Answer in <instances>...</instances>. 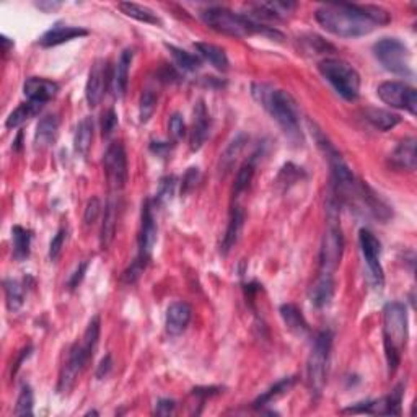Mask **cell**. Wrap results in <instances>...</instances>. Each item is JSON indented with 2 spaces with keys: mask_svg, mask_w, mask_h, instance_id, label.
<instances>
[{
  "mask_svg": "<svg viewBox=\"0 0 417 417\" xmlns=\"http://www.w3.org/2000/svg\"><path fill=\"white\" fill-rule=\"evenodd\" d=\"M243 222H245V214L240 207H235L232 210L230 215V222H228L227 232H225V237L222 240V253L223 255H228V251L235 246V243L240 238L241 228H243Z\"/></svg>",
  "mask_w": 417,
  "mask_h": 417,
  "instance_id": "83f0119b",
  "label": "cell"
},
{
  "mask_svg": "<svg viewBox=\"0 0 417 417\" xmlns=\"http://www.w3.org/2000/svg\"><path fill=\"white\" fill-rule=\"evenodd\" d=\"M116 128H118V114H116V111L108 110L105 114H103V121H101V134L103 137H111L112 133H114Z\"/></svg>",
  "mask_w": 417,
  "mask_h": 417,
  "instance_id": "7bdbcfd3",
  "label": "cell"
},
{
  "mask_svg": "<svg viewBox=\"0 0 417 417\" xmlns=\"http://www.w3.org/2000/svg\"><path fill=\"white\" fill-rule=\"evenodd\" d=\"M3 292H6V302L8 312H18L25 302V289L18 280L6 279L3 280Z\"/></svg>",
  "mask_w": 417,
  "mask_h": 417,
  "instance_id": "836d02e7",
  "label": "cell"
},
{
  "mask_svg": "<svg viewBox=\"0 0 417 417\" xmlns=\"http://www.w3.org/2000/svg\"><path fill=\"white\" fill-rule=\"evenodd\" d=\"M209 129H210V119H209L207 108H205L204 101H199L194 108V121H193V128H191V133H189L191 150H199L203 147L205 139H207L209 135Z\"/></svg>",
  "mask_w": 417,
  "mask_h": 417,
  "instance_id": "ffe728a7",
  "label": "cell"
},
{
  "mask_svg": "<svg viewBox=\"0 0 417 417\" xmlns=\"http://www.w3.org/2000/svg\"><path fill=\"white\" fill-rule=\"evenodd\" d=\"M118 7L126 17L134 18V20L148 23V25H162L160 18L157 17V13L150 10L148 7L139 6V3H133V2H121L118 3Z\"/></svg>",
  "mask_w": 417,
  "mask_h": 417,
  "instance_id": "1f68e13d",
  "label": "cell"
},
{
  "mask_svg": "<svg viewBox=\"0 0 417 417\" xmlns=\"http://www.w3.org/2000/svg\"><path fill=\"white\" fill-rule=\"evenodd\" d=\"M2 44H3V53H8V49H10V46H13V43L8 41L7 36H2Z\"/></svg>",
  "mask_w": 417,
  "mask_h": 417,
  "instance_id": "db71d44e",
  "label": "cell"
},
{
  "mask_svg": "<svg viewBox=\"0 0 417 417\" xmlns=\"http://www.w3.org/2000/svg\"><path fill=\"white\" fill-rule=\"evenodd\" d=\"M327 219H330V223H327L325 238H323V245H321V273L320 274H330L332 275L334 269L339 266L341 257H343V251H344V238H343V232H341L339 227V212H337V207L332 203L327 204Z\"/></svg>",
  "mask_w": 417,
  "mask_h": 417,
  "instance_id": "ba28073f",
  "label": "cell"
},
{
  "mask_svg": "<svg viewBox=\"0 0 417 417\" xmlns=\"http://www.w3.org/2000/svg\"><path fill=\"white\" fill-rule=\"evenodd\" d=\"M176 402L173 400H160L155 406V414L157 416H170L175 411Z\"/></svg>",
  "mask_w": 417,
  "mask_h": 417,
  "instance_id": "f907efd6",
  "label": "cell"
},
{
  "mask_svg": "<svg viewBox=\"0 0 417 417\" xmlns=\"http://www.w3.org/2000/svg\"><path fill=\"white\" fill-rule=\"evenodd\" d=\"M255 171H256V155H251V158H248L237 173L235 186H233V194L238 196L250 186V182L253 181V176H255Z\"/></svg>",
  "mask_w": 417,
  "mask_h": 417,
  "instance_id": "8d00e7d4",
  "label": "cell"
},
{
  "mask_svg": "<svg viewBox=\"0 0 417 417\" xmlns=\"http://www.w3.org/2000/svg\"><path fill=\"white\" fill-rule=\"evenodd\" d=\"M116 222H118V203H116V199L111 196L110 201L106 203L105 215H103V223L100 232L101 250H108L112 240H114Z\"/></svg>",
  "mask_w": 417,
  "mask_h": 417,
  "instance_id": "7402d4cb",
  "label": "cell"
},
{
  "mask_svg": "<svg viewBox=\"0 0 417 417\" xmlns=\"http://www.w3.org/2000/svg\"><path fill=\"white\" fill-rule=\"evenodd\" d=\"M33 405H35V396L33 390L28 385L22 388L20 396L17 400V406L13 414L15 416H33Z\"/></svg>",
  "mask_w": 417,
  "mask_h": 417,
  "instance_id": "ab89813d",
  "label": "cell"
},
{
  "mask_svg": "<svg viewBox=\"0 0 417 417\" xmlns=\"http://www.w3.org/2000/svg\"><path fill=\"white\" fill-rule=\"evenodd\" d=\"M253 96L266 111L273 116L285 135L290 139H302L300 134V112L293 96L289 92L274 88L266 83H255L251 88Z\"/></svg>",
  "mask_w": 417,
  "mask_h": 417,
  "instance_id": "7a4b0ae2",
  "label": "cell"
},
{
  "mask_svg": "<svg viewBox=\"0 0 417 417\" xmlns=\"http://www.w3.org/2000/svg\"><path fill=\"white\" fill-rule=\"evenodd\" d=\"M59 134V118L56 114L44 116L36 126V134H35V144L36 147L46 148L49 145H53L58 139Z\"/></svg>",
  "mask_w": 417,
  "mask_h": 417,
  "instance_id": "603a6c76",
  "label": "cell"
},
{
  "mask_svg": "<svg viewBox=\"0 0 417 417\" xmlns=\"http://www.w3.org/2000/svg\"><path fill=\"white\" fill-rule=\"evenodd\" d=\"M407 343V310L401 302H391L383 308V346L388 375L400 367L402 350Z\"/></svg>",
  "mask_w": 417,
  "mask_h": 417,
  "instance_id": "5b68a950",
  "label": "cell"
},
{
  "mask_svg": "<svg viewBox=\"0 0 417 417\" xmlns=\"http://www.w3.org/2000/svg\"><path fill=\"white\" fill-rule=\"evenodd\" d=\"M157 241V222L153 215V201L147 199L142 205V223L139 233V256L150 259Z\"/></svg>",
  "mask_w": 417,
  "mask_h": 417,
  "instance_id": "9a60e30c",
  "label": "cell"
},
{
  "mask_svg": "<svg viewBox=\"0 0 417 417\" xmlns=\"http://www.w3.org/2000/svg\"><path fill=\"white\" fill-rule=\"evenodd\" d=\"M332 346V332L321 331L318 332L307 364V382L313 396H320L326 383L327 362H330V352Z\"/></svg>",
  "mask_w": 417,
  "mask_h": 417,
  "instance_id": "52a82bcc",
  "label": "cell"
},
{
  "mask_svg": "<svg viewBox=\"0 0 417 417\" xmlns=\"http://www.w3.org/2000/svg\"><path fill=\"white\" fill-rule=\"evenodd\" d=\"M134 58V51L133 49H124L121 53L118 62L114 65V70L111 74V92L116 98H123L126 95V90H128V83H129V67L130 62H133Z\"/></svg>",
  "mask_w": 417,
  "mask_h": 417,
  "instance_id": "ac0fdd59",
  "label": "cell"
},
{
  "mask_svg": "<svg viewBox=\"0 0 417 417\" xmlns=\"http://www.w3.org/2000/svg\"><path fill=\"white\" fill-rule=\"evenodd\" d=\"M112 368V362H111V355H106L105 359L101 360L100 365H98V370H96V378H100V380H103V378L108 377V373L111 372Z\"/></svg>",
  "mask_w": 417,
  "mask_h": 417,
  "instance_id": "816d5d0a",
  "label": "cell"
},
{
  "mask_svg": "<svg viewBox=\"0 0 417 417\" xmlns=\"http://www.w3.org/2000/svg\"><path fill=\"white\" fill-rule=\"evenodd\" d=\"M256 12L264 13V17L268 18H282L289 15L290 12L297 7L295 2H261L256 3Z\"/></svg>",
  "mask_w": 417,
  "mask_h": 417,
  "instance_id": "74e56055",
  "label": "cell"
},
{
  "mask_svg": "<svg viewBox=\"0 0 417 417\" xmlns=\"http://www.w3.org/2000/svg\"><path fill=\"white\" fill-rule=\"evenodd\" d=\"M100 212H101L100 199L92 198L87 203L85 212H83V222H85L87 227H88V225H93L96 222V219H98V215H100Z\"/></svg>",
  "mask_w": 417,
  "mask_h": 417,
  "instance_id": "bcb514c9",
  "label": "cell"
},
{
  "mask_svg": "<svg viewBox=\"0 0 417 417\" xmlns=\"http://www.w3.org/2000/svg\"><path fill=\"white\" fill-rule=\"evenodd\" d=\"M168 133L175 140H180L186 134V124L181 114H178V112L171 114L170 121H168Z\"/></svg>",
  "mask_w": 417,
  "mask_h": 417,
  "instance_id": "ee69618b",
  "label": "cell"
},
{
  "mask_svg": "<svg viewBox=\"0 0 417 417\" xmlns=\"http://www.w3.org/2000/svg\"><path fill=\"white\" fill-rule=\"evenodd\" d=\"M103 167L108 178V182L112 191H121L128 181V157L121 142H112L108 145L103 155Z\"/></svg>",
  "mask_w": 417,
  "mask_h": 417,
  "instance_id": "30bf717a",
  "label": "cell"
},
{
  "mask_svg": "<svg viewBox=\"0 0 417 417\" xmlns=\"http://www.w3.org/2000/svg\"><path fill=\"white\" fill-rule=\"evenodd\" d=\"M59 85L53 80L41 77H30L26 78V82L23 83V93L28 98V101H37V103H46L53 100L58 95Z\"/></svg>",
  "mask_w": 417,
  "mask_h": 417,
  "instance_id": "e0dca14e",
  "label": "cell"
},
{
  "mask_svg": "<svg viewBox=\"0 0 417 417\" xmlns=\"http://www.w3.org/2000/svg\"><path fill=\"white\" fill-rule=\"evenodd\" d=\"M87 269H88V261H83V262H80V264H78V268L75 269V273L72 275H70V279H69V282H67V287L70 290H74V289L78 287V284H80L82 280H83V278H85Z\"/></svg>",
  "mask_w": 417,
  "mask_h": 417,
  "instance_id": "c3c4849f",
  "label": "cell"
},
{
  "mask_svg": "<svg viewBox=\"0 0 417 417\" xmlns=\"http://www.w3.org/2000/svg\"><path fill=\"white\" fill-rule=\"evenodd\" d=\"M157 108V95L152 90H145L140 96L139 105V121L140 123H148V119L152 118L153 111Z\"/></svg>",
  "mask_w": 417,
  "mask_h": 417,
  "instance_id": "f35d334b",
  "label": "cell"
},
{
  "mask_svg": "<svg viewBox=\"0 0 417 417\" xmlns=\"http://www.w3.org/2000/svg\"><path fill=\"white\" fill-rule=\"evenodd\" d=\"M173 147H175V144H171V142H152L150 144V150H152L157 157H168L171 153Z\"/></svg>",
  "mask_w": 417,
  "mask_h": 417,
  "instance_id": "681fc988",
  "label": "cell"
},
{
  "mask_svg": "<svg viewBox=\"0 0 417 417\" xmlns=\"http://www.w3.org/2000/svg\"><path fill=\"white\" fill-rule=\"evenodd\" d=\"M332 295H334V280L330 274H320V279L312 287V303L316 308H325L330 305Z\"/></svg>",
  "mask_w": 417,
  "mask_h": 417,
  "instance_id": "484cf974",
  "label": "cell"
},
{
  "mask_svg": "<svg viewBox=\"0 0 417 417\" xmlns=\"http://www.w3.org/2000/svg\"><path fill=\"white\" fill-rule=\"evenodd\" d=\"M246 140H248L246 135L240 134V135H238V137H235V140H233V142L227 147V150H225V152H223L222 158H220V171H222L223 175H225V173H228V171L232 170L233 163H235L237 157L240 155V152L243 150V147H245Z\"/></svg>",
  "mask_w": 417,
  "mask_h": 417,
  "instance_id": "d590c367",
  "label": "cell"
},
{
  "mask_svg": "<svg viewBox=\"0 0 417 417\" xmlns=\"http://www.w3.org/2000/svg\"><path fill=\"white\" fill-rule=\"evenodd\" d=\"M201 18L205 25L212 28L222 35L233 36V37H245L253 35H262L274 40H282V33L275 28L264 26L251 18L238 15V13L228 10L225 7H210L207 10L201 12Z\"/></svg>",
  "mask_w": 417,
  "mask_h": 417,
  "instance_id": "277c9868",
  "label": "cell"
},
{
  "mask_svg": "<svg viewBox=\"0 0 417 417\" xmlns=\"http://www.w3.org/2000/svg\"><path fill=\"white\" fill-rule=\"evenodd\" d=\"M108 83H111V74L108 69L105 60L98 59L92 65L90 74H88V80L85 87V98L90 108H96L100 105L103 96H105Z\"/></svg>",
  "mask_w": 417,
  "mask_h": 417,
  "instance_id": "4fadbf2b",
  "label": "cell"
},
{
  "mask_svg": "<svg viewBox=\"0 0 417 417\" xmlns=\"http://www.w3.org/2000/svg\"><path fill=\"white\" fill-rule=\"evenodd\" d=\"M201 173L198 168H189V170L186 171L185 178H182V186H181V194H187L189 191H193L196 185H198Z\"/></svg>",
  "mask_w": 417,
  "mask_h": 417,
  "instance_id": "7dc6e473",
  "label": "cell"
},
{
  "mask_svg": "<svg viewBox=\"0 0 417 417\" xmlns=\"http://www.w3.org/2000/svg\"><path fill=\"white\" fill-rule=\"evenodd\" d=\"M364 119L367 121L368 124H372L375 129L382 130V133H386L401 123V118L395 112L386 111V110H378V108H367L364 111Z\"/></svg>",
  "mask_w": 417,
  "mask_h": 417,
  "instance_id": "cb8c5ba5",
  "label": "cell"
},
{
  "mask_svg": "<svg viewBox=\"0 0 417 417\" xmlns=\"http://www.w3.org/2000/svg\"><path fill=\"white\" fill-rule=\"evenodd\" d=\"M194 46L196 49H198V53L203 56L210 65H214V67L220 70V72H227L230 62H228L227 53H225L222 48L210 43H196Z\"/></svg>",
  "mask_w": 417,
  "mask_h": 417,
  "instance_id": "4dcf8cb0",
  "label": "cell"
},
{
  "mask_svg": "<svg viewBox=\"0 0 417 417\" xmlns=\"http://www.w3.org/2000/svg\"><path fill=\"white\" fill-rule=\"evenodd\" d=\"M378 96L388 106L396 108V110H406L412 116L417 111V93L416 88L407 85L402 82H383L377 88Z\"/></svg>",
  "mask_w": 417,
  "mask_h": 417,
  "instance_id": "8fae6325",
  "label": "cell"
},
{
  "mask_svg": "<svg viewBox=\"0 0 417 417\" xmlns=\"http://www.w3.org/2000/svg\"><path fill=\"white\" fill-rule=\"evenodd\" d=\"M318 69L337 92V95L348 101L357 100L360 95V75L349 62L341 59H325Z\"/></svg>",
  "mask_w": 417,
  "mask_h": 417,
  "instance_id": "8992f818",
  "label": "cell"
},
{
  "mask_svg": "<svg viewBox=\"0 0 417 417\" xmlns=\"http://www.w3.org/2000/svg\"><path fill=\"white\" fill-rule=\"evenodd\" d=\"M175 187H176L175 176L162 178L160 185H158V191H157V203L162 205L170 203V201L173 199V194H175Z\"/></svg>",
  "mask_w": 417,
  "mask_h": 417,
  "instance_id": "b9f144b4",
  "label": "cell"
},
{
  "mask_svg": "<svg viewBox=\"0 0 417 417\" xmlns=\"http://www.w3.org/2000/svg\"><path fill=\"white\" fill-rule=\"evenodd\" d=\"M191 316H193V308L187 305L186 302H175L168 307L165 326L167 332L170 336H180L186 331L189 325Z\"/></svg>",
  "mask_w": 417,
  "mask_h": 417,
  "instance_id": "d6986e66",
  "label": "cell"
},
{
  "mask_svg": "<svg viewBox=\"0 0 417 417\" xmlns=\"http://www.w3.org/2000/svg\"><path fill=\"white\" fill-rule=\"evenodd\" d=\"M373 54L388 72L409 77L411 70V53L407 46L398 37H383L373 44Z\"/></svg>",
  "mask_w": 417,
  "mask_h": 417,
  "instance_id": "9c48e42d",
  "label": "cell"
},
{
  "mask_svg": "<svg viewBox=\"0 0 417 417\" xmlns=\"http://www.w3.org/2000/svg\"><path fill=\"white\" fill-rule=\"evenodd\" d=\"M60 6H62L60 2H51V0H44V2L36 3V7L40 8V10H43L44 13H51V12L58 10V8H60Z\"/></svg>",
  "mask_w": 417,
  "mask_h": 417,
  "instance_id": "f5cc1de1",
  "label": "cell"
},
{
  "mask_svg": "<svg viewBox=\"0 0 417 417\" xmlns=\"http://www.w3.org/2000/svg\"><path fill=\"white\" fill-rule=\"evenodd\" d=\"M43 103H37V101H26L22 103L20 106L17 108L15 111L10 112V116L7 118L6 128L7 129H17L20 128L23 123H26L28 119H31L33 116L40 114V111L43 110Z\"/></svg>",
  "mask_w": 417,
  "mask_h": 417,
  "instance_id": "f546056e",
  "label": "cell"
},
{
  "mask_svg": "<svg viewBox=\"0 0 417 417\" xmlns=\"http://www.w3.org/2000/svg\"><path fill=\"white\" fill-rule=\"evenodd\" d=\"M295 385V377H289V378H282V380L275 383L274 386H271L268 391H264L262 395L257 398V400L253 402V406L256 407H262V406H268L269 402H273L275 400H279L280 396H284L285 393H289L292 390V386Z\"/></svg>",
  "mask_w": 417,
  "mask_h": 417,
  "instance_id": "d6a6232c",
  "label": "cell"
},
{
  "mask_svg": "<svg viewBox=\"0 0 417 417\" xmlns=\"http://www.w3.org/2000/svg\"><path fill=\"white\" fill-rule=\"evenodd\" d=\"M280 316L287 326V330L290 332L297 336H307L310 327H308V323L303 318L302 312L298 310V307H295L293 303H285V305L280 307Z\"/></svg>",
  "mask_w": 417,
  "mask_h": 417,
  "instance_id": "d4e9b609",
  "label": "cell"
},
{
  "mask_svg": "<svg viewBox=\"0 0 417 417\" xmlns=\"http://www.w3.org/2000/svg\"><path fill=\"white\" fill-rule=\"evenodd\" d=\"M20 147H22V133L18 134V139H17V142L13 144V148L15 150H20Z\"/></svg>",
  "mask_w": 417,
  "mask_h": 417,
  "instance_id": "11a10c76",
  "label": "cell"
},
{
  "mask_svg": "<svg viewBox=\"0 0 417 417\" xmlns=\"http://www.w3.org/2000/svg\"><path fill=\"white\" fill-rule=\"evenodd\" d=\"M401 402H402V385H398L391 391L390 396L382 398L377 401L357 402L350 406L344 412H365V414H386V416H401Z\"/></svg>",
  "mask_w": 417,
  "mask_h": 417,
  "instance_id": "5bb4252c",
  "label": "cell"
},
{
  "mask_svg": "<svg viewBox=\"0 0 417 417\" xmlns=\"http://www.w3.org/2000/svg\"><path fill=\"white\" fill-rule=\"evenodd\" d=\"M65 238H67V230L65 228H60V230L56 233V237L53 238V241H51L49 245V259L51 261H58L60 253H62Z\"/></svg>",
  "mask_w": 417,
  "mask_h": 417,
  "instance_id": "f6af8a7d",
  "label": "cell"
},
{
  "mask_svg": "<svg viewBox=\"0 0 417 417\" xmlns=\"http://www.w3.org/2000/svg\"><path fill=\"white\" fill-rule=\"evenodd\" d=\"M148 261H150V259H145V257H142V256H139V255H137V257H135V259H134L133 262H130L129 268L126 269L124 273H123V282H126V284H134V282H137L140 275L144 274L145 268H147Z\"/></svg>",
  "mask_w": 417,
  "mask_h": 417,
  "instance_id": "60d3db41",
  "label": "cell"
},
{
  "mask_svg": "<svg viewBox=\"0 0 417 417\" xmlns=\"http://www.w3.org/2000/svg\"><path fill=\"white\" fill-rule=\"evenodd\" d=\"M359 241H360V250L367 262L370 279L375 285V289H382L385 284V274H383V268L380 262V255H382V243L378 241V238L373 235L372 232L367 228H362L359 232Z\"/></svg>",
  "mask_w": 417,
  "mask_h": 417,
  "instance_id": "7c38bea8",
  "label": "cell"
},
{
  "mask_svg": "<svg viewBox=\"0 0 417 417\" xmlns=\"http://www.w3.org/2000/svg\"><path fill=\"white\" fill-rule=\"evenodd\" d=\"M316 22L326 31L339 37H360L370 35L375 28L388 25L390 13L377 6L357 3H330L315 12Z\"/></svg>",
  "mask_w": 417,
  "mask_h": 417,
  "instance_id": "6da1fadb",
  "label": "cell"
},
{
  "mask_svg": "<svg viewBox=\"0 0 417 417\" xmlns=\"http://www.w3.org/2000/svg\"><path fill=\"white\" fill-rule=\"evenodd\" d=\"M390 165L395 170H416V139L409 137L398 145L395 152L390 155Z\"/></svg>",
  "mask_w": 417,
  "mask_h": 417,
  "instance_id": "44dd1931",
  "label": "cell"
},
{
  "mask_svg": "<svg viewBox=\"0 0 417 417\" xmlns=\"http://www.w3.org/2000/svg\"><path fill=\"white\" fill-rule=\"evenodd\" d=\"M88 35V30L82 26H72V25H64V23H56V25L44 33L40 37V44L43 48H54L67 41L77 40V37H83Z\"/></svg>",
  "mask_w": 417,
  "mask_h": 417,
  "instance_id": "2e32d148",
  "label": "cell"
},
{
  "mask_svg": "<svg viewBox=\"0 0 417 417\" xmlns=\"http://www.w3.org/2000/svg\"><path fill=\"white\" fill-rule=\"evenodd\" d=\"M167 49L170 51L173 60L178 65V69H181L182 72H196V70L201 69V59L198 56L187 53L185 49L176 48L173 44H165Z\"/></svg>",
  "mask_w": 417,
  "mask_h": 417,
  "instance_id": "e575fe53",
  "label": "cell"
},
{
  "mask_svg": "<svg viewBox=\"0 0 417 417\" xmlns=\"http://www.w3.org/2000/svg\"><path fill=\"white\" fill-rule=\"evenodd\" d=\"M31 240L33 232L25 227L15 225L12 228V241H13V257L17 261H25L30 257L31 251Z\"/></svg>",
  "mask_w": 417,
  "mask_h": 417,
  "instance_id": "4316f807",
  "label": "cell"
},
{
  "mask_svg": "<svg viewBox=\"0 0 417 417\" xmlns=\"http://www.w3.org/2000/svg\"><path fill=\"white\" fill-rule=\"evenodd\" d=\"M93 119L92 118H83L80 123L77 126V130H75V139H74V148L78 155L87 157L88 152H90L92 147V140H93Z\"/></svg>",
  "mask_w": 417,
  "mask_h": 417,
  "instance_id": "f1b7e54d",
  "label": "cell"
},
{
  "mask_svg": "<svg viewBox=\"0 0 417 417\" xmlns=\"http://www.w3.org/2000/svg\"><path fill=\"white\" fill-rule=\"evenodd\" d=\"M100 330H101V320L100 316H93L90 323H88L85 332L80 343H75L70 349L67 362L64 364L62 370L59 373L58 380V393L60 396L69 395L75 386V382L80 377V373L85 370L87 364L90 362V359L95 354V349L98 346V339H100Z\"/></svg>",
  "mask_w": 417,
  "mask_h": 417,
  "instance_id": "3957f363",
  "label": "cell"
}]
</instances>
